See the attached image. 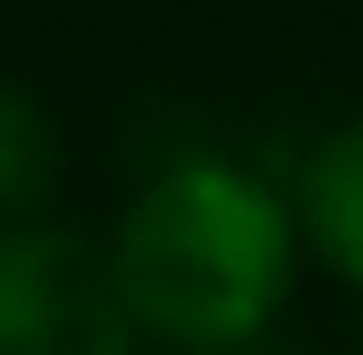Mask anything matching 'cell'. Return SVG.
<instances>
[{"label":"cell","mask_w":363,"mask_h":355,"mask_svg":"<svg viewBox=\"0 0 363 355\" xmlns=\"http://www.w3.org/2000/svg\"><path fill=\"white\" fill-rule=\"evenodd\" d=\"M97 242L145 355L274 331L307 259L291 186L210 145L154 162Z\"/></svg>","instance_id":"obj_1"},{"label":"cell","mask_w":363,"mask_h":355,"mask_svg":"<svg viewBox=\"0 0 363 355\" xmlns=\"http://www.w3.org/2000/svg\"><path fill=\"white\" fill-rule=\"evenodd\" d=\"M0 355H145L97 235L0 226Z\"/></svg>","instance_id":"obj_2"},{"label":"cell","mask_w":363,"mask_h":355,"mask_svg":"<svg viewBox=\"0 0 363 355\" xmlns=\"http://www.w3.org/2000/svg\"><path fill=\"white\" fill-rule=\"evenodd\" d=\"M291 218H298V250L363 299V113L331 121L291 162Z\"/></svg>","instance_id":"obj_3"},{"label":"cell","mask_w":363,"mask_h":355,"mask_svg":"<svg viewBox=\"0 0 363 355\" xmlns=\"http://www.w3.org/2000/svg\"><path fill=\"white\" fill-rule=\"evenodd\" d=\"M57 194H65V130L33 81L0 65V226L57 218Z\"/></svg>","instance_id":"obj_4"},{"label":"cell","mask_w":363,"mask_h":355,"mask_svg":"<svg viewBox=\"0 0 363 355\" xmlns=\"http://www.w3.org/2000/svg\"><path fill=\"white\" fill-rule=\"evenodd\" d=\"M154 355H315V347L291 339V331L274 323V331H250V339H218V347H154Z\"/></svg>","instance_id":"obj_5"},{"label":"cell","mask_w":363,"mask_h":355,"mask_svg":"<svg viewBox=\"0 0 363 355\" xmlns=\"http://www.w3.org/2000/svg\"><path fill=\"white\" fill-rule=\"evenodd\" d=\"M355 347H363V315H355Z\"/></svg>","instance_id":"obj_6"}]
</instances>
